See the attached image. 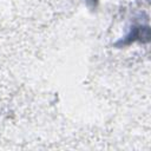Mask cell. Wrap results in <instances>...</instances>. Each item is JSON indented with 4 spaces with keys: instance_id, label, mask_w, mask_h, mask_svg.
<instances>
[{
    "instance_id": "6da1fadb",
    "label": "cell",
    "mask_w": 151,
    "mask_h": 151,
    "mask_svg": "<svg viewBox=\"0 0 151 151\" xmlns=\"http://www.w3.org/2000/svg\"><path fill=\"white\" fill-rule=\"evenodd\" d=\"M150 38V31L147 25H136L131 28V32L124 38V41L122 40L120 42L123 45L131 44L134 41H140V42H147Z\"/></svg>"
},
{
    "instance_id": "7a4b0ae2",
    "label": "cell",
    "mask_w": 151,
    "mask_h": 151,
    "mask_svg": "<svg viewBox=\"0 0 151 151\" xmlns=\"http://www.w3.org/2000/svg\"><path fill=\"white\" fill-rule=\"evenodd\" d=\"M85 1H86V4H87L88 6H91V7H96L97 4H98V0H85Z\"/></svg>"
}]
</instances>
